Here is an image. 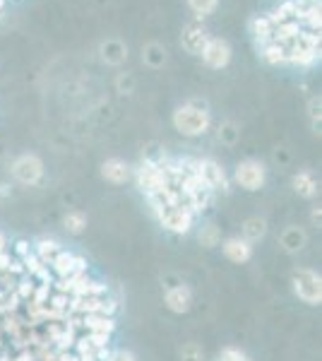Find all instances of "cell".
Instances as JSON below:
<instances>
[{
	"label": "cell",
	"mask_w": 322,
	"mask_h": 361,
	"mask_svg": "<svg viewBox=\"0 0 322 361\" xmlns=\"http://www.w3.org/2000/svg\"><path fill=\"white\" fill-rule=\"evenodd\" d=\"M209 126H212V114H209L207 104L197 102V99L173 111V128L183 137H200L209 130Z\"/></svg>",
	"instance_id": "6da1fadb"
},
{
	"label": "cell",
	"mask_w": 322,
	"mask_h": 361,
	"mask_svg": "<svg viewBox=\"0 0 322 361\" xmlns=\"http://www.w3.org/2000/svg\"><path fill=\"white\" fill-rule=\"evenodd\" d=\"M291 289H294L296 299L306 306L322 304V277L313 267H296L291 272Z\"/></svg>",
	"instance_id": "7a4b0ae2"
},
{
	"label": "cell",
	"mask_w": 322,
	"mask_h": 361,
	"mask_svg": "<svg viewBox=\"0 0 322 361\" xmlns=\"http://www.w3.org/2000/svg\"><path fill=\"white\" fill-rule=\"evenodd\" d=\"M318 58H320V34L303 29L294 42L286 44V63L310 68V66H315Z\"/></svg>",
	"instance_id": "3957f363"
},
{
	"label": "cell",
	"mask_w": 322,
	"mask_h": 361,
	"mask_svg": "<svg viewBox=\"0 0 322 361\" xmlns=\"http://www.w3.org/2000/svg\"><path fill=\"white\" fill-rule=\"evenodd\" d=\"M135 180H137V188L142 190L144 195H151V193H156V190L171 185L168 173H166V169L161 166V161L149 159V157H144L142 164L135 169Z\"/></svg>",
	"instance_id": "277c9868"
},
{
	"label": "cell",
	"mask_w": 322,
	"mask_h": 361,
	"mask_svg": "<svg viewBox=\"0 0 322 361\" xmlns=\"http://www.w3.org/2000/svg\"><path fill=\"white\" fill-rule=\"evenodd\" d=\"M156 219H159V224L163 229L171 231V234H178V236L190 234L192 226H195V214H192L185 205L163 207L156 212Z\"/></svg>",
	"instance_id": "5b68a950"
},
{
	"label": "cell",
	"mask_w": 322,
	"mask_h": 361,
	"mask_svg": "<svg viewBox=\"0 0 322 361\" xmlns=\"http://www.w3.org/2000/svg\"><path fill=\"white\" fill-rule=\"evenodd\" d=\"M233 180L241 185L248 193H255L265 185L267 180V166L257 159H243L236 164V171H233Z\"/></svg>",
	"instance_id": "8992f818"
},
{
	"label": "cell",
	"mask_w": 322,
	"mask_h": 361,
	"mask_svg": "<svg viewBox=\"0 0 322 361\" xmlns=\"http://www.w3.org/2000/svg\"><path fill=\"white\" fill-rule=\"evenodd\" d=\"M10 171H13V178L17 183L39 185L41 180H44V161H41V157L27 152V154L17 157L13 161V166H10Z\"/></svg>",
	"instance_id": "52a82bcc"
},
{
	"label": "cell",
	"mask_w": 322,
	"mask_h": 361,
	"mask_svg": "<svg viewBox=\"0 0 322 361\" xmlns=\"http://www.w3.org/2000/svg\"><path fill=\"white\" fill-rule=\"evenodd\" d=\"M197 173H200L202 183L212 193H231V180H228L224 166L216 159H197Z\"/></svg>",
	"instance_id": "ba28073f"
},
{
	"label": "cell",
	"mask_w": 322,
	"mask_h": 361,
	"mask_svg": "<svg viewBox=\"0 0 322 361\" xmlns=\"http://www.w3.org/2000/svg\"><path fill=\"white\" fill-rule=\"evenodd\" d=\"M202 63L212 70H221L231 63V46H228L226 39H219V37H209L207 44L202 49Z\"/></svg>",
	"instance_id": "9c48e42d"
},
{
	"label": "cell",
	"mask_w": 322,
	"mask_h": 361,
	"mask_svg": "<svg viewBox=\"0 0 322 361\" xmlns=\"http://www.w3.org/2000/svg\"><path fill=\"white\" fill-rule=\"evenodd\" d=\"M219 246H221L224 258L231 260V263H236V265H245V263H250V260H253L255 246H253V243H248L241 236H228V238H224V241L219 243Z\"/></svg>",
	"instance_id": "30bf717a"
},
{
	"label": "cell",
	"mask_w": 322,
	"mask_h": 361,
	"mask_svg": "<svg viewBox=\"0 0 322 361\" xmlns=\"http://www.w3.org/2000/svg\"><path fill=\"white\" fill-rule=\"evenodd\" d=\"M49 270H54L58 279L70 277V275H80V272H87V260L82 258V255H75L63 248L54 258V263L49 265Z\"/></svg>",
	"instance_id": "8fae6325"
},
{
	"label": "cell",
	"mask_w": 322,
	"mask_h": 361,
	"mask_svg": "<svg viewBox=\"0 0 322 361\" xmlns=\"http://www.w3.org/2000/svg\"><path fill=\"white\" fill-rule=\"evenodd\" d=\"M163 304L171 313H178V316H183V313H188L192 308V292L188 284H175V287H168L163 289Z\"/></svg>",
	"instance_id": "7c38bea8"
},
{
	"label": "cell",
	"mask_w": 322,
	"mask_h": 361,
	"mask_svg": "<svg viewBox=\"0 0 322 361\" xmlns=\"http://www.w3.org/2000/svg\"><path fill=\"white\" fill-rule=\"evenodd\" d=\"M207 39H209V34L200 22H190V25H185L183 32H180V46H183V51L190 56H200Z\"/></svg>",
	"instance_id": "4fadbf2b"
},
{
	"label": "cell",
	"mask_w": 322,
	"mask_h": 361,
	"mask_svg": "<svg viewBox=\"0 0 322 361\" xmlns=\"http://www.w3.org/2000/svg\"><path fill=\"white\" fill-rule=\"evenodd\" d=\"M277 241H279V248H282L284 253L298 255L303 248L308 246V234H306V229H303V226L289 224V226H284V229L279 231Z\"/></svg>",
	"instance_id": "5bb4252c"
},
{
	"label": "cell",
	"mask_w": 322,
	"mask_h": 361,
	"mask_svg": "<svg viewBox=\"0 0 322 361\" xmlns=\"http://www.w3.org/2000/svg\"><path fill=\"white\" fill-rule=\"evenodd\" d=\"M130 176H132L130 164H128V161H123V159H118V157H111V159H106L101 164V178L109 180V183H113V185L128 183Z\"/></svg>",
	"instance_id": "9a60e30c"
},
{
	"label": "cell",
	"mask_w": 322,
	"mask_h": 361,
	"mask_svg": "<svg viewBox=\"0 0 322 361\" xmlns=\"http://www.w3.org/2000/svg\"><path fill=\"white\" fill-rule=\"evenodd\" d=\"M291 185H294L296 195L303 197V200H313V197L318 195V190H320L318 178H315V173L310 171V169H303V171L294 173V178H291Z\"/></svg>",
	"instance_id": "2e32d148"
},
{
	"label": "cell",
	"mask_w": 322,
	"mask_h": 361,
	"mask_svg": "<svg viewBox=\"0 0 322 361\" xmlns=\"http://www.w3.org/2000/svg\"><path fill=\"white\" fill-rule=\"evenodd\" d=\"M99 54L106 66H123L128 61V44L120 39H106L99 46Z\"/></svg>",
	"instance_id": "e0dca14e"
},
{
	"label": "cell",
	"mask_w": 322,
	"mask_h": 361,
	"mask_svg": "<svg viewBox=\"0 0 322 361\" xmlns=\"http://www.w3.org/2000/svg\"><path fill=\"white\" fill-rule=\"evenodd\" d=\"M82 328H85L87 333L113 335L116 318L113 316H101V313H87V316H82Z\"/></svg>",
	"instance_id": "ac0fdd59"
},
{
	"label": "cell",
	"mask_w": 322,
	"mask_h": 361,
	"mask_svg": "<svg viewBox=\"0 0 322 361\" xmlns=\"http://www.w3.org/2000/svg\"><path fill=\"white\" fill-rule=\"evenodd\" d=\"M267 219H262V217H248L245 222L241 224V238H245L248 243H260L262 238L267 236Z\"/></svg>",
	"instance_id": "d6986e66"
},
{
	"label": "cell",
	"mask_w": 322,
	"mask_h": 361,
	"mask_svg": "<svg viewBox=\"0 0 322 361\" xmlns=\"http://www.w3.org/2000/svg\"><path fill=\"white\" fill-rule=\"evenodd\" d=\"M142 63L149 66L151 70H159L166 63V49L159 42H149L142 46Z\"/></svg>",
	"instance_id": "ffe728a7"
},
{
	"label": "cell",
	"mask_w": 322,
	"mask_h": 361,
	"mask_svg": "<svg viewBox=\"0 0 322 361\" xmlns=\"http://www.w3.org/2000/svg\"><path fill=\"white\" fill-rule=\"evenodd\" d=\"M32 250L39 255L41 263H44V265H51V263H54L56 255L63 250V246H61V241H56V238H39L37 246H34Z\"/></svg>",
	"instance_id": "44dd1931"
},
{
	"label": "cell",
	"mask_w": 322,
	"mask_h": 361,
	"mask_svg": "<svg viewBox=\"0 0 322 361\" xmlns=\"http://www.w3.org/2000/svg\"><path fill=\"white\" fill-rule=\"evenodd\" d=\"M63 229H66L68 234H73V236L85 234L87 214L82 212V209H70V212H66V217H63Z\"/></svg>",
	"instance_id": "7402d4cb"
},
{
	"label": "cell",
	"mask_w": 322,
	"mask_h": 361,
	"mask_svg": "<svg viewBox=\"0 0 322 361\" xmlns=\"http://www.w3.org/2000/svg\"><path fill=\"white\" fill-rule=\"evenodd\" d=\"M197 241L202 243L204 248H216L221 243V229L214 222H207L197 229Z\"/></svg>",
	"instance_id": "603a6c76"
},
{
	"label": "cell",
	"mask_w": 322,
	"mask_h": 361,
	"mask_svg": "<svg viewBox=\"0 0 322 361\" xmlns=\"http://www.w3.org/2000/svg\"><path fill=\"white\" fill-rule=\"evenodd\" d=\"M260 56L265 58L269 66H282V63H286V46L277 42H267V44H262Z\"/></svg>",
	"instance_id": "cb8c5ba5"
},
{
	"label": "cell",
	"mask_w": 322,
	"mask_h": 361,
	"mask_svg": "<svg viewBox=\"0 0 322 361\" xmlns=\"http://www.w3.org/2000/svg\"><path fill=\"white\" fill-rule=\"evenodd\" d=\"M250 29H253V34H255V39L260 44H267V42H272V20H269V15H260V17H255L253 20V25H250Z\"/></svg>",
	"instance_id": "d4e9b609"
},
{
	"label": "cell",
	"mask_w": 322,
	"mask_h": 361,
	"mask_svg": "<svg viewBox=\"0 0 322 361\" xmlns=\"http://www.w3.org/2000/svg\"><path fill=\"white\" fill-rule=\"evenodd\" d=\"M188 8L195 13V17H207L219 8V0H188Z\"/></svg>",
	"instance_id": "484cf974"
},
{
	"label": "cell",
	"mask_w": 322,
	"mask_h": 361,
	"mask_svg": "<svg viewBox=\"0 0 322 361\" xmlns=\"http://www.w3.org/2000/svg\"><path fill=\"white\" fill-rule=\"evenodd\" d=\"M238 137H241V130H238L236 123L226 121V123L219 126V142H224V145H228V147H231V145L238 142Z\"/></svg>",
	"instance_id": "4316f807"
},
{
	"label": "cell",
	"mask_w": 322,
	"mask_h": 361,
	"mask_svg": "<svg viewBox=\"0 0 322 361\" xmlns=\"http://www.w3.org/2000/svg\"><path fill=\"white\" fill-rule=\"evenodd\" d=\"M73 349H75V354H78L80 361H97V349L89 345L87 337H78Z\"/></svg>",
	"instance_id": "83f0119b"
},
{
	"label": "cell",
	"mask_w": 322,
	"mask_h": 361,
	"mask_svg": "<svg viewBox=\"0 0 322 361\" xmlns=\"http://www.w3.org/2000/svg\"><path fill=\"white\" fill-rule=\"evenodd\" d=\"M180 361H204V349L200 342H185L180 347Z\"/></svg>",
	"instance_id": "f1b7e54d"
},
{
	"label": "cell",
	"mask_w": 322,
	"mask_h": 361,
	"mask_svg": "<svg viewBox=\"0 0 322 361\" xmlns=\"http://www.w3.org/2000/svg\"><path fill=\"white\" fill-rule=\"evenodd\" d=\"M219 361H253L250 359V354H245L241 347H233V345H228V347H221V352H219V357H216Z\"/></svg>",
	"instance_id": "f546056e"
},
{
	"label": "cell",
	"mask_w": 322,
	"mask_h": 361,
	"mask_svg": "<svg viewBox=\"0 0 322 361\" xmlns=\"http://www.w3.org/2000/svg\"><path fill=\"white\" fill-rule=\"evenodd\" d=\"M34 289H37V282H34L32 277H25V279H20V282L15 284V294L20 296V301H29L32 299V294H34Z\"/></svg>",
	"instance_id": "4dcf8cb0"
},
{
	"label": "cell",
	"mask_w": 322,
	"mask_h": 361,
	"mask_svg": "<svg viewBox=\"0 0 322 361\" xmlns=\"http://www.w3.org/2000/svg\"><path fill=\"white\" fill-rule=\"evenodd\" d=\"M320 109H322V102H320V97H313L308 102V116H310V123H313L315 128V133H320Z\"/></svg>",
	"instance_id": "1f68e13d"
},
{
	"label": "cell",
	"mask_w": 322,
	"mask_h": 361,
	"mask_svg": "<svg viewBox=\"0 0 322 361\" xmlns=\"http://www.w3.org/2000/svg\"><path fill=\"white\" fill-rule=\"evenodd\" d=\"M116 87H118V92H123V94H130V92H135V78L130 73H120L116 78Z\"/></svg>",
	"instance_id": "d6a6232c"
},
{
	"label": "cell",
	"mask_w": 322,
	"mask_h": 361,
	"mask_svg": "<svg viewBox=\"0 0 322 361\" xmlns=\"http://www.w3.org/2000/svg\"><path fill=\"white\" fill-rule=\"evenodd\" d=\"M106 361H137V357L130 352V349H116V352H111Z\"/></svg>",
	"instance_id": "836d02e7"
},
{
	"label": "cell",
	"mask_w": 322,
	"mask_h": 361,
	"mask_svg": "<svg viewBox=\"0 0 322 361\" xmlns=\"http://www.w3.org/2000/svg\"><path fill=\"white\" fill-rule=\"evenodd\" d=\"M29 253H32V248H29V243H27V241H17V243H15V255H13V258L25 260Z\"/></svg>",
	"instance_id": "e575fe53"
},
{
	"label": "cell",
	"mask_w": 322,
	"mask_h": 361,
	"mask_svg": "<svg viewBox=\"0 0 322 361\" xmlns=\"http://www.w3.org/2000/svg\"><path fill=\"white\" fill-rule=\"evenodd\" d=\"M13 255H10V250H0V272H8L10 265H13Z\"/></svg>",
	"instance_id": "d590c367"
},
{
	"label": "cell",
	"mask_w": 322,
	"mask_h": 361,
	"mask_svg": "<svg viewBox=\"0 0 322 361\" xmlns=\"http://www.w3.org/2000/svg\"><path fill=\"white\" fill-rule=\"evenodd\" d=\"M13 361H37V354L34 352H29V349H25L22 354H17V357Z\"/></svg>",
	"instance_id": "8d00e7d4"
},
{
	"label": "cell",
	"mask_w": 322,
	"mask_h": 361,
	"mask_svg": "<svg viewBox=\"0 0 322 361\" xmlns=\"http://www.w3.org/2000/svg\"><path fill=\"white\" fill-rule=\"evenodd\" d=\"M10 193H13V185H10V183H0V197H8Z\"/></svg>",
	"instance_id": "74e56055"
},
{
	"label": "cell",
	"mask_w": 322,
	"mask_h": 361,
	"mask_svg": "<svg viewBox=\"0 0 322 361\" xmlns=\"http://www.w3.org/2000/svg\"><path fill=\"white\" fill-rule=\"evenodd\" d=\"M310 219H313V224H315V226H320V207H318V205H315V207H313V212H310Z\"/></svg>",
	"instance_id": "f35d334b"
},
{
	"label": "cell",
	"mask_w": 322,
	"mask_h": 361,
	"mask_svg": "<svg viewBox=\"0 0 322 361\" xmlns=\"http://www.w3.org/2000/svg\"><path fill=\"white\" fill-rule=\"evenodd\" d=\"M0 361H13V357L10 354H0Z\"/></svg>",
	"instance_id": "ab89813d"
},
{
	"label": "cell",
	"mask_w": 322,
	"mask_h": 361,
	"mask_svg": "<svg viewBox=\"0 0 322 361\" xmlns=\"http://www.w3.org/2000/svg\"><path fill=\"white\" fill-rule=\"evenodd\" d=\"M3 5H5V0H0V8H3Z\"/></svg>",
	"instance_id": "60d3db41"
},
{
	"label": "cell",
	"mask_w": 322,
	"mask_h": 361,
	"mask_svg": "<svg viewBox=\"0 0 322 361\" xmlns=\"http://www.w3.org/2000/svg\"><path fill=\"white\" fill-rule=\"evenodd\" d=\"M212 361H219V359H212Z\"/></svg>",
	"instance_id": "b9f144b4"
}]
</instances>
